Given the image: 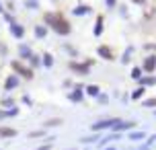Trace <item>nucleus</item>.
<instances>
[{"instance_id":"obj_1","label":"nucleus","mask_w":156,"mask_h":150,"mask_svg":"<svg viewBox=\"0 0 156 150\" xmlns=\"http://www.w3.org/2000/svg\"><path fill=\"white\" fill-rule=\"evenodd\" d=\"M51 25H53V29L58 31V33H68L70 31V25H68V21H64L62 17H51V14H47L45 17Z\"/></svg>"},{"instance_id":"obj_2","label":"nucleus","mask_w":156,"mask_h":150,"mask_svg":"<svg viewBox=\"0 0 156 150\" xmlns=\"http://www.w3.org/2000/svg\"><path fill=\"white\" fill-rule=\"evenodd\" d=\"M12 68H14L17 72H21L25 78H31V76H33V74H31V70H27V68H25V66H21L19 62H12Z\"/></svg>"},{"instance_id":"obj_3","label":"nucleus","mask_w":156,"mask_h":150,"mask_svg":"<svg viewBox=\"0 0 156 150\" xmlns=\"http://www.w3.org/2000/svg\"><path fill=\"white\" fill-rule=\"evenodd\" d=\"M115 119H107V121H101V123H95V130H101V128H107V125H115Z\"/></svg>"},{"instance_id":"obj_4","label":"nucleus","mask_w":156,"mask_h":150,"mask_svg":"<svg viewBox=\"0 0 156 150\" xmlns=\"http://www.w3.org/2000/svg\"><path fill=\"white\" fill-rule=\"evenodd\" d=\"M17 134V130H12V128H0V136H14Z\"/></svg>"},{"instance_id":"obj_5","label":"nucleus","mask_w":156,"mask_h":150,"mask_svg":"<svg viewBox=\"0 0 156 150\" xmlns=\"http://www.w3.org/2000/svg\"><path fill=\"white\" fill-rule=\"evenodd\" d=\"M154 64H156L154 58H148V60H146V70H152V68H154Z\"/></svg>"},{"instance_id":"obj_6","label":"nucleus","mask_w":156,"mask_h":150,"mask_svg":"<svg viewBox=\"0 0 156 150\" xmlns=\"http://www.w3.org/2000/svg\"><path fill=\"white\" fill-rule=\"evenodd\" d=\"M99 51H101L103 56H107V58H111V51L107 50V48H101V50H99Z\"/></svg>"},{"instance_id":"obj_7","label":"nucleus","mask_w":156,"mask_h":150,"mask_svg":"<svg viewBox=\"0 0 156 150\" xmlns=\"http://www.w3.org/2000/svg\"><path fill=\"white\" fill-rule=\"evenodd\" d=\"M88 93H90V95H97V93H99V89H97V87H90V89H88Z\"/></svg>"},{"instance_id":"obj_8","label":"nucleus","mask_w":156,"mask_h":150,"mask_svg":"<svg viewBox=\"0 0 156 150\" xmlns=\"http://www.w3.org/2000/svg\"><path fill=\"white\" fill-rule=\"evenodd\" d=\"M146 105H156V99H150V101H146Z\"/></svg>"},{"instance_id":"obj_9","label":"nucleus","mask_w":156,"mask_h":150,"mask_svg":"<svg viewBox=\"0 0 156 150\" xmlns=\"http://www.w3.org/2000/svg\"><path fill=\"white\" fill-rule=\"evenodd\" d=\"M47 148H49V146H43V148H39V150H47Z\"/></svg>"},{"instance_id":"obj_10","label":"nucleus","mask_w":156,"mask_h":150,"mask_svg":"<svg viewBox=\"0 0 156 150\" xmlns=\"http://www.w3.org/2000/svg\"><path fill=\"white\" fill-rule=\"evenodd\" d=\"M136 2H142V0H136Z\"/></svg>"}]
</instances>
